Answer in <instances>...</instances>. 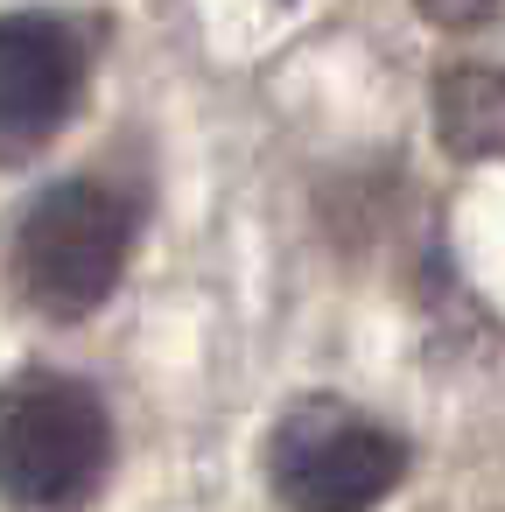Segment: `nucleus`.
I'll list each match as a JSON object with an SVG mask.
<instances>
[{
	"label": "nucleus",
	"instance_id": "2",
	"mask_svg": "<svg viewBox=\"0 0 505 512\" xmlns=\"http://www.w3.org/2000/svg\"><path fill=\"white\" fill-rule=\"evenodd\" d=\"M134 246V211L106 183H57L15 232V281L43 316H92Z\"/></svg>",
	"mask_w": 505,
	"mask_h": 512
},
{
	"label": "nucleus",
	"instance_id": "6",
	"mask_svg": "<svg viewBox=\"0 0 505 512\" xmlns=\"http://www.w3.org/2000/svg\"><path fill=\"white\" fill-rule=\"evenodd\" d=\"M414 8L435 22V29H477L498 15V0H414Z\"/></svg>",
	"mask_w": 505,
	"mask_h": 512
},
{
	"label": "nucleus",
	"instance_id": "1",
	"mask_svg": "<svg viewBox=\"0 0 505 512\" xmlns=\"http://www.w3.org/2000/svg\"><path fill=\"white\" fill-rule=\"evenodd\" d=\"M113 463L106 400L64 372H22L0 386V498L22 512H71Z\"/></svg>",
	"mask_w": 505,
	"mask_h": 512
},
{
	"label": "nucleus",
	"instance_id": "4",
	"mask_svg": "<svg viewBox=\"0 0 505 512\" xmlns=\"http://www.w3.org/2000/svg\"><path fill=\"white\" fill-rule=\"evenodd\" d=\"M85 85V43L57 15H0V141H43Z\"/></svg>",
	"mask_w": 505,
	"mask_h": 512
},
{
	"label": "nucleus",
	"instance_id": "3",
	"mask_svg": "<svg viewBox=\"0 0 505 512\" xmlns=\"http://www.w3.org/2000/svg\"><path fill=\"white\" fill-rule=\"evenodd\" d=\"M400 470H407L400 435L330 400L288 414L274 435V491L288 512H372L393 498Z\"/></svg>",
	"mask_w": 505,
	"mask_h": 512
},
{
	"label": "nucleus",
	"instance_id": "5",
	"mask_svg": "<svg viewBox=\"0 0 505 512\" xmlns=\"http://www.w3.org/2000/svg\"><path fill=\"white\" fill-rule=\"evenodd\" d=\"M435 127L442 148L463 162H491L505 155V71L491 64H456L435 85Z\"/></svg>",
	"mask_w": 505,
	"mask_h": 512
}]
</instances>
